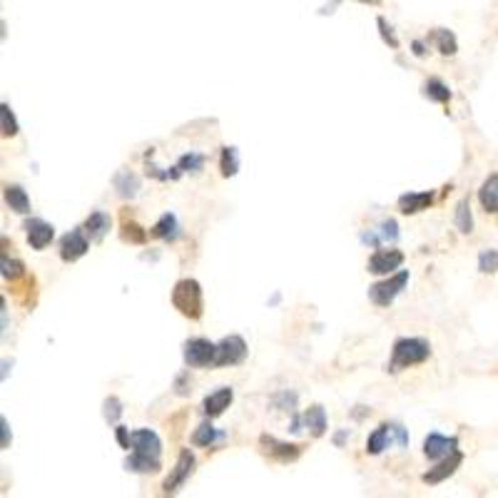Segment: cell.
Instances as JSON below:
<instances>
[{"instance_id": "obj_1", "label": "cell", "mask_w": 498, "mask_h": 498, "mask_svg": "<svg viewBox=\"0 0 498 498\" xmlns=\"http://www.w3.org/2000/svg\"><path fill=\"white\" fill-rule=\"evenodd\" d=\"M429 356H431V344L426 339H421V336H401V339H396L386 371L399 374V371L409 369V366L424 364Z\"/></svg>"}, {"instance_id": "obj_2", "label": "cell", "mask_w": 498, "mask_h": 498, "mask_svg": "<svg viewBox=\"0 0 498 498\" xmlns=\"http://www.w3.org/2000/svg\"><path fill=\"white\" fill-rule=\"evenodd\" d=\"M172 304L187 319H199L204 311V299H202V286L197 279H182L175 284L172 289Z\"/></svg>"}, {"instance_id": "obj_3", "label": "cell", "mask_w": 498, "mask_h": 498, "mask_svg": "<svg viewBox=\"0 0 498 498\" xmlns=\"http://www.w3.org/2000/svg\"><path fill=\"white\" fill-rule=\"evenodd\" d=\"M406 284H409V271L401 269V271H396L394 276H389V279L371 284L369 286V299L374 301L376 306H389L391 301H394L396 296L404 291Z\"/></svg>"}, {"instance_id": "obj_4", "label": "cell", "mask_w": 498, "mask_h": 498, "mask_svg": "<svg viewBox=\"0 0 498 498\" xmlns=\"http://www.w3.org/2000/svg\"><path fill=\"white\" fill-rule=\"evenodd\" d=\"M217 361V344H212L209 339H190L185 344V364L192 369H204V366H214Z\"/></svg>"}, {"instance_id": "obj_5", "label": "cell", "mask_w": 498, "mask_h": 498, "mask_svg": "<svg viewBox=\"0 0 498 498\" xmlns=\"http://www.w3.org/2000/svg\"><path fill=\"white\" fill-rule=\"evenodd\" d=\"M192 471H194V456H192V451L182 449V451H180V456H177V464H175L172 474L165 479L162 491H165V494H175L177 489H182L185 481L192 476Z\"/></svg>"}, {"instance_id": "obj_6", "label": "cell", "mask_w": 498, "mask_h": 498, "mask_svg": "<svg viewBox=\"0 0 498 498\" xmlns=\"http://www.w3.org/2000/svg\"><path fill=\"white\" fill-rule=\"evenodd\" d=\"M244 356H247V344H244L242 336L237 334L224 336L217 344V361H214V366H234L239 361H244Z\"/></svg>"}, {"instance_id": "obj_7", "label": "cell", "mask_w": 498, "mask_h": 498, "mask_svg": "<svg viewBox=\"0 0 498 498\" xmlns=\"http://www.w3.org/2000/svg\"><path fill=\"white\" fill-rule=\"evenodd\" d=\"M401 264H404V251H399V249H379V251H374V254L369 256L366 269H369L371 274H391V271L399 269Z\"/></svg>"}, {"instance_id": "obj_8", "label": "cell", "mask_w": 498, "mask_h": 498, "mask_svg": "<svg viewBox=\"0 0 498 498\" xmlns=\"http://www.w3.org/2000/svg\"><path fill=\"white\" fill-rule=\"evenodd\" d=\"M135 454H142V456H150V459H160L162 454V441L155 431L150 429H140V431H133V441H130Z\"/></svg>"}, {"instance_id": "obj_9", "label": "cell", "mask_w": 498, "mask_h": 498, "mask_svg": "<svg viewBox=\"0 0 498 498\" xmlns=\"http://www.w3.org/2000/svg\"><path fill=\"white\" fill-rule=\"evenodd\" d=\"M464 464V454H461L459 449L454 451V454H449L444 461H441L436 469H429L424 474V484H429V486H436V484H441V481H446L449 476H454L456 474V469Z\"/></svg>"}, {"instance_id": "obj_10", "label": "cell", "mask_w": 498, "mask_h": 498, "mask_svg": "<svg viewBox=\"0 0 498 498\" xmlns=\"http://www.w3.org/2000/svg\"><path fill=\"white\" fill-rule=\"evenodd\" d=\"M90 249L88 244V237L83 234V229H73V232H68L63 237V242H60V256H63L65 261H78L80 256H85Z\"/></svg>"}, {"instance_id": "obj_11", "label": "cell", "mask_w": 498, "mask_h": 498, "mask_svg": "<svg viewBox=\"0 0 498 498\" xmlns=\"http://www.w3.org/2000/svg\"><path fill=\"white\" fill-rule=\"evenodd\" d=\"M259 444H261V451H264L266 456L281 461V464H289V461H294V459H299V456H301V446L281 444V441L271 439V436H261Z\"/></svg>"}, {"instance_id": "obj_12", "label": "cell", "mask_w": 498, "mask_h": 498, "mask_svg": "<svg viewBox=\"0 0 498 498\" xmlns=\"http://www.w3.org/2000/svg\"><path fill=\"white\" fill-rule=\"evenodd\" d=\"M456 446H459V441L454 439V436H441V434H429L424 441V454L426 459L431 461H439V459H446L449 454H454Z\"/></svg>"}, {"instance_id": "obj_13", "label": "cell", "mask_w": 498, "mask_h": 498, "mask_svg": "<svg viewBox=\"0 0 498 498\" xmlns=\"http://www.w3.org/2000/svg\"><path fill=\"white\" fill-rule=\"evenodd\" d=\"M25 229H28V242L33 249H45L55 237L53 224L43 222V219H30V222H25Z\"/></svg>"}, {"instance_id": "obj_14", "label": "cell", "mask_w": 498, "mask_h": 498, "mask_svg": "<svg viewBox=\"0 0 498 498\" xmlns=\"http://www.w3.org/2000/svg\"><path fill=\"white\" fill-rule=\"evenodd\" d=\"M232 399H234V391L229 389V386H222V389H217L214 394H209L207 399L202 401L204 414H207L209 419H214V416L224 414V409H229Z\"/></svg>"}, {"instance_id": "obj_15", "label": "cell", "mask_w": 498, "mask_h": 498, "mask_svg": "<svg viewBox=\"0 0 498 498\" xmlns=\"http://www.w3.org/2000/svg\"><path fill=\"white\" fill-rule=\"evenodd\" d=\"M431 202H434V194L431 192H409L399 197V209L401 214H416L429 209Z\"/></svg>"}, {"instance_id": "obj_16", "label": "cell", "mask_w": 498, "mask_h": 498, "mask_svg": "<svg viewBox=\"0 0 498 498\" xmlns=\"http://www.w3.org/2000/svg\"><path fill=\"white\" fill-rule=\"evenodd\" d=\"M85 234H88L93 242H100L105 234L110 232V214L105 212H93L88 219H85Z\"/></svg>"}, {"instance_id": "obj_17", "label": "cell", "mask_w": 498, "mask_h": 498, "mask_svg": "<svg viewBox=\"0 0 498 498\" xmlns=\"http://www.w3.org/2000/svg\"><path fill=\"white\" fill-rule=\"evenodd\" d=\"M5 202H8V207L18 214L30 212V197L20 185H8V187H5Z\"/></svg>"}, {"instance_id": "obj_18", "label": "cell", "mask_w": 498, "mask_h": 498, "mask_svg": "<svg viewBox=\"0 0 498 498\" xmlns=\"http://www.w3.org/2000/svg\"><path fill=\"white\" fill-rule=\"evenodd\" d=\"M479 199L484 204L486 212L498 214V175H491L479 190Z\"/></svg>"}, {"instance_id": "obj_19", "label": "cell", "mask_w": 498, "mask_h": 498, "mask_svg": "<svg viewBox=\"0 0 498 498\" xmlns=\"http://www.w3.org/2000/svg\"><path fill=\"white\" fill-rule=\"evenodd\" d=\"M115 190H118L120 197H135L140 190V177L135 172H130V170H120L118 175H115Z\"/></svg>"}, {"instance_id": "obj_20", "label": "cell", "mask_w": 498, "mask_h": 498, "mask_svg": "<svg viewBox=\"0 0 498 498\" xmlns=\"http://www.w3.org/2000/svg\"><path fill=\"white\" fill-rule=\"evenodd\" d=\"M301 421H304V426L309 429V434L314 436V439L326 434V414L321 406H311V409L301 416Z\"/></svg>"}, {"instance_id": "obj_21", "label": "cell", "mask_w": 498, "mask_h": 498, "mask_svg": "<svg viewBox=\"0 0 498 498\" xmlns=\"http://www.w3.org/2000/svg\"><path fill=\"white\" fill-rule=\"evenodd\" d=\"M125 469L128 471H135V474H157L160 471V459H150V456H142V454H135L125 461Z\"/></svg>"}, {"instance_id": "obj_22", "label": "cell", "mask_w": 498, "mask_h": 498, "mask_svg": "<svg viewBox=\"0 0 498 498\" xmlns=\"http://www.w3.org/2000/svg\"><path fill=\"white\" fill-rule=\"evenodd\" d=\"M431 43L439 48L441 55H456V50H459V45H456V35L446 28H436L434 33H431Z\"/></svg>"}, {"instance_id": "obj_23", "label": "cell", "mask_w": 498, "mask_h": 498, "mask_svg": "<svg viewBox=\"0 0 498 498\" xmlns=\"http://www.w3.org/2000/svg\"><path fill=\"white\" fill-rule=\"evenodd\" d=\"M389 434H391V426H386V424H381L379 429L374 431V434L366 439V454H371V456H379L381 451L389 446Z\"/></svg>"}, {"instance_id": "obj_24", "label": "cell", "mask_w": 498, "mask_h": 498, "mask_svg": "<svg viewBox=\"0 0 498 498\" xmlns=\"http://www.w3.org/2000/svg\"><path fill=\"white\" fill-rule=\"evenodd\" d=\"M456 227H459L461 234H471L474 232V214H471V202L469 199H461L456 204V217H454Z\"/></svg>"}, {"instance_id": "obj_25", "label": "cell", "mask_w": 498, "mask_h": 498, "mask_svg": "<svg viewBox=\"0 0 498 498\" xmlns=\"http://www.w3.org/2000/svg\"><path fill=\"white\" fill-rule=\"evenodd\" d=\"M152 237H160V239L177 237V219H175V214H162V217H160V222L152 227Z\"/></svg>"}, {"instance_id": "obj_26", "label": "cell", "mask_w": 498, "mask_h": 498, "mask_svg": "<svg viewBox=\"0 0 498 498\" xmlns=\"http://www.w3.org/2000/svg\"><path fill=\"white\" fill-rule=\"evenodd\" d=\"M424 95L429 100H434V103H449L451 100V90L449 85H444L441 80H429V83L424 85Z\"/></svg>"}, {"instance_id": "obj_27", "label": "cell", "mask_w": 498, "mask_h": 498, "mask_svg": "<svg viewBox=\"0 0 498 498\" xmlns=\"http://www.w3.org/2000/svg\"><path fill=\"white\" fill-rule=\"evenodd\" d=\"M219 170H222L224 177H234L239 170V157L234 147H222V162H219Z\"/></svg>"}, {"instance_id": "obj_28", "label": "cell", "mask_w": 498, "mask_h": 498, "mask_svg": "<svg viewBox=\"0 0 498 498\" xmlns=\"http://www.w3.org/2000/svg\"><path fill=\"white\" fill-rule=\"evenodd\" d=\"M214 439H217V431H214V426L209 424V421H204V424H199L197 431H194L192 444L194 446H212Z\"/></svg>"}, {"instance_id": "obj_29", "label": "cell", "mask_w": 498, "mask_h": 498, "mask_svg": "<svg viewBox=\"0 0 498 498\" xmlns=\"http://www.w3.org/2000/svg\"><path fill=\"white\" fill-rule=\"evenodd\" d=\"M103 416L108 424H118V419L123 416V404H120L118 396H108L103 404Z\"/></svg>"}, {"instance_id": "obj_30", "label": "cell", "mask_w": 498, "mask_h": 498, "mask_svg": "<svg viewBox=\"0 0 498 498\" xmlns=\"http://www.w3.org/2000/svg\"><path fill=\"white\" fill-rule=\"evenodd\" d=\"M479 269L484 274H494L498 271V249H484L479 254Z\"/></svg>"}, {"instance_id": "obj_31", "label": "cell", "mask_w": 498, "mask_h": 498, "mask_svg": "<svg viewBox=\"0 0 498 498\" xmlns=\"http://www.w3.org/2000/svg\"><path fill=\"white\" fill-rule=\"evenodd\" d=\"M0 118H3V138H15L18 135V123H15V115L10 113V105H0Z\"/></svg>"}, {"instance_id": "obj_32", "label": "cell", "mask_w": 498, "mask_h": 498, "mask_svg": "<svg viewBox=\"0 0 498 498\" xmlns=\"http://www.w3.org/2000/svg\"><path fill=\"white\" fill-rule=\"evenodd\" d=\"M202 165H204V157L202 155H182L180 157V162H177V170L180 172H199L202 170Z\"/></svg>"}, {"instance_id": "obj_33", "label": "cell", "mask_w": 498, "mask_h": 498, "mask_svg": "<svg viewBox=\"0 0 498 498\" xmlns=\"http://www.w3.org/2000/svg\"><path fill=\"white\" fill-rule=\"evenodd\" d=\"M0 266H3V276H5V279L15 281L18 276H23V264H20V261L8 259V254H3V259H0Z\"/></svg>"}, {"instance_id": "obj_34", "label": "cell", "mask_w": 498, "mask_h": 498, "mask_svg": "<svg viewBox=\"0 0 498 498\" xmlns=\"http://www.w3.org/2000/svg\"><path fill=\"white\" fill-rule=\"evenodd\" d=\"M125 239H130V242H135V244H142L145 239H147V234L142 232V227H138L135 222H125Z\"/></svg>"}, {"instance_id": "obj_35", "label": "cell", "mask_w": 498, "mask_h": 498, "mask_svg": "<svg viewBox=\"0 0 498 498\" xmlns=\"http://www.w3.org/2000/svg\"><path fill=\"white\" fill-rule=\"evenodd\" d=\"M376 25H379V30H381V38H384V43H389L391 48H399V40H396V35H394V30H391V25L386 23L384 18H379L376 20Z\"/></svg>"}, {"instance_id": "obj_36", "label": "cell", "mask_w": 498, "mask_h": 498, "mask_svg": "<svg viewBox=\"0 0 498 498\" xmlns=\"http://www.w3.org/2000/svg\"><path fill=\"white\" fill-rule=\"evenodd\" d=\"M381 237H384V239H396V237H399L394 219H386V222L381 224Z\"/></svg>"}, {"instance_id": "obj_37", "label": "cell", "mask_w": 498, "mask_h": 498, "mask_svg": "<svg viewBox=\"0 0 498 498\" xmlns=\"http://www.w3.org/2000/svg\"><path fill=\"white\" fill-rule=\"evenodd\" d=\"M118 441H120V446H123V449H130V441H133V434H130L128 429H125V426H118Z\"/></svg>"}, {"instance_id": "obj_38", "label": "cell", "mask_w": 498, "mask_h": 498, "mask_svg": "<svg viewBox=\"0 0 498 498\" xmlns=\"http://www.w3.org/2000/svg\"><path fill=\"white\" fill-rule=\"evenodd\" d=\"M0 424H3V449H8V444H10V426H8V419H0Z\"/></svg>"}, {"instance_id": "obj_39", "label": "cell", "mask_w": 498, "mask_h": 498, "mask_svg": "<svg viewBox=\"0 0 498 498\" xmlns=\"http://www.w3.org/2000/svg\"><path fill=\"white\" fill-rule=\"evenodd\" d=\"M414 53H416V55H424V45H421L419 40L414 43Z\"/></svg>"}, {"instance_id": "obj_40", "label": "cell", "mask_w": 498, "mask_h": 498, "mask_svg": "<svg viewBox=\"0 0 498 498\" xmlns=\"http://www.w3.org/2000/svg\"><path fill=\"white\" fill-rule=\"evenodd\" d=\"M344 439H346V434H339V436H336V446H341V444H344Z\"/></svg>"}, {"instance_id": "obj_41", "label": "cell", "mask_w": 498, "mask_h": 498, "mask_svg": "<svg viewBox=\"0 0 498 498\" xmlns=\"http://www.w3.org/2000/svg\"><path fill=\"white\" fill-rule=\"evenodd\" d=\"M361 3H369V5H376L379 0H361Z\"/></svg>"}]
</instances>
